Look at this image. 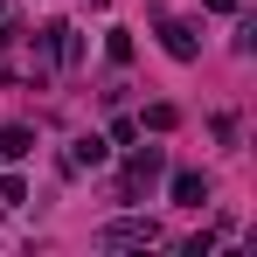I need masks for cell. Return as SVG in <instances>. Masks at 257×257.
I'll return each mask as SVG.
<instances>
[{
    "label": "cell",
    "mask_w": 257,
    "mask_h": 257,
    "mask_svg": "<svg viewBox=\"0 0 257 257\" xmlns=\"http://www.w3.org/2000/svg\"><path fill=\"white\" fill-rule=\"evenodd\" d=\"M0 202L21 209V202H28V181H21V174H0Z\"/></svg>",
    "instance_id": "9"
},
{
    "label": "cell",
    "mask_w": 257,
    "mask_h": 257,
    "mask_svg": "<svg viewBox=\"0 0 257 257\" xmlns=\"http://www.w3.org/2000/svg\"><path fill=\"white\" fill-rule=\"evenodd\" d=\"M174 118H181V111H174V104H153V111H146V118H139V125H153V132H174Z\"/></svg>",
    "instance_id": "10"
},
{
    "label": "cell",
    "mask_w": 257,
    "mask_h": 257,
    "mask_svg": "<svg viewBox=\"0 0 257 257\" xmlns=\"http://www.w3.org/2000/svg\"><path fill=\"white\" fill-rule=\"evenodd\" d=\"M167 195L174 202H181V209H202V202H209V174H195V167H181L167 181Z\"/></svg>",
    "instance_id": "6"
},
{
    "label": "cell",
    "mask_w": 257,
    "mask_h": 257,
    "mask_svg": "<svg viewBox=\"0 0 257 257\" xmlns=\"http://www.w3.org/2000/svg\"><path fill=\"white\" fill-rule=\"evenodd\" d=\"M0 153H7V160H28V153H35V125H7L0 132Z\"/></svg>",
    "instance_id": "7"
},
{
    "label": "cell",
    "mask_w": 257,
    "mask_h": 257,
    "mask_svg": "<svg viewBox=\"0 0 257 257\" xmlns=\"http://www.w3.org/2000/svg\"><path fill=\"white\" fill-rule=\"evenodd\" d=\"M160 174H167V153H160V146H132L125 153V181H118V202H139Z\"/></svg>",
    "instance_id": "2"
},
{
    "label": "cell",
    "mask_w": 257,
    "mask_h": 257,
    "mask_svg": "<svg viewBox=\"0 0 257 257\" xmlns=\"http://www.w3.org/2000/svg\"><path fill=\"white\" fill-rule=\"evenodd\" d=\"M42 49L63 63V70H77V63H84V35H77L70 21H49V28H42Z\"/></svg>",
    "instance_id": "4"
},
{
    "label": "cell",
    "mask_w": 257,
    "mask_h": 257,
    "mask_svg": "<svg viewBox=\"0 0 257 257\" xmlns=\"http://www.w3.org/2000/svg\"><path fill=\"white\" fill-rule=\"evenodd\" d=\"M153 243H160V222L153 215H118V222L97 229V250H153Z\"/></svg>",
    "instance_id": "1"
},
{
    "label": "cell",
    "mask_w": 257,
    "mask_h": 257,
    "mask_svg": "<svg viewBox=\"0 0 257 257\" xmlns=\"http://www.w3.org/2000/svg\"><path fill=\"white\" fill-rule=\"evenodd\" d=\"M153 35H160V49H167L174 63H195V56H202V35H195V21H174V14H160V21H153Z\"/></svg>",
    "instance_id": "3"
},
{
    "label": "cell",
    "mask_w": 257,
    "mask_h": 257,
    "mask_svg": "<svg viewBox=\"0 0 257 257\" xmlns=\"http://www.w3.org/2000/svg\"><path fill=\"white\" fill-rule=\"evenodd\" d=\"M104 63H132V28H104Z\"/></svg>",
    "instance_id": "8"
},
{
    "label": "cell",
    "mask_w": 257,
    "mask_h": 257,
    "mask_svg": "<svg viewBox=\"0 0 257 257\" xmlns=\"http://www.w3.org/2000/svg\"><path fill=\"white\" fill-rule=\"evenodd\" d=\"M202 14H236V0H202Z\"/></svg>",
    "instance_id": "11"
},
{
    "label": "cell",
    "mask_w": 257,
    "mask_h": 257,
    "mask_svg": "<svg viewBox=\"0 0 257 257\" xmlns=\"http://www.w3.org/2000/svg\"><path fill=\"white\" fill-rule=\"evenodd\" d=\"M104 160H111V139H97V132H84V139H70V153H63V174L104 167Z\"/></svg>",
    "instance_id": "5"
}]
</instances>
